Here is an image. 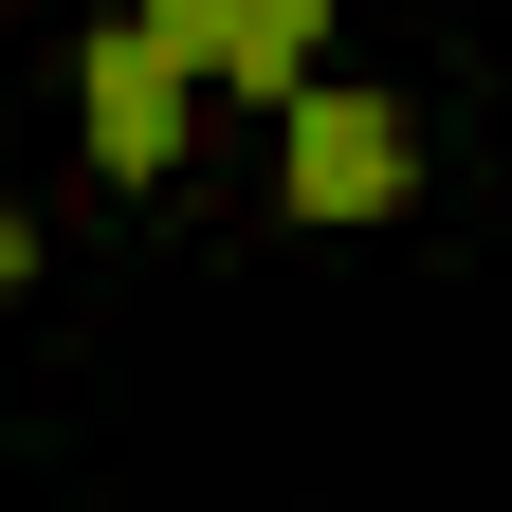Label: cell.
<instances>
[{
  "label": "cell",
  "mask_w": 512,
  "mask_h": 512,
  "mask_svg": "<svg viewBox=\"0 0 512 512\" xmlns=\"http://www.w3.org/2000/svg\"><path fill=\"white\" fill-rule=\"evenodd\" d=\"M128 19L165 37L183 92H256V110H293V92H311V37H330V0H128Z\"/></svg>",
  "instance_id": "cell-1"
},
{
  "label": "cell",
  "mask_w": 512,
  "mask_h": 512,
  "mask_svg": "<svg viewBox=\"0 0 512 512\" xmlns=\"http://www.w3.org/2000/svg\"><path fill=\"white\" fill-rule=\"evenodd\" d=\"M275 183H293V220H384V202H421V128L384 92H293Z\"/></svg>",
  "instance_id": "cell-2"
},
{
  "label": "cell",
  "mask_w": 512,
  "mask_h": 512,
  "mask_svg": "<svg viewBox=\"0 0 512 512\" xmlns=\"http://www.w3.org/2000/svg\"><path fill=\"white\" fill-rule=\"evenodd\" d=\"M74 92H92V165H110V183H165V165H183V74H165L147 19H110Z\"/></svg>",
  "instance_id": "cell-3"
},
{
  "label": "cell",
  "mask_w": 512,
  "mask_h": 512,
  "mask_svg": "<svg viewBox=\"0 0 512 512\" xmlns=\"http://www.w3.org/2000/svg\"><path fill=\"white\" fill-rule=\"evenodd\" d=\"M19 275H37V238H19V202H0V293H19Z\"/></svg>",
  "instance_id": "cell-4"
}]
</instances>
